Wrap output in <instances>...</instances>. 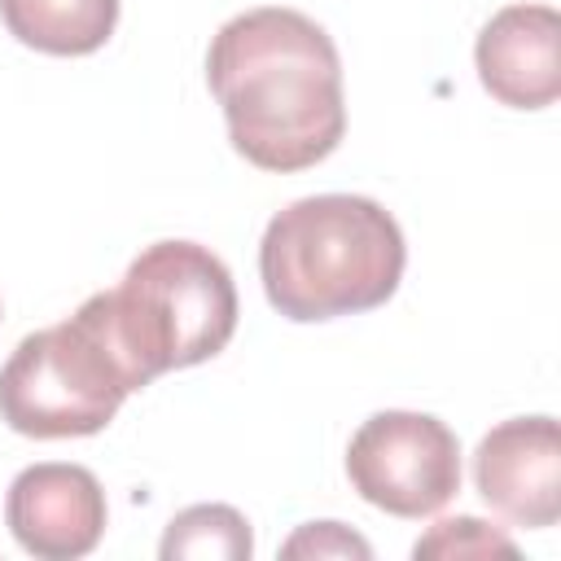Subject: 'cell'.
I'll use <instances>...</instances> for the list:
<instances>
[{
	"label": "cell",
	"instance_id": "obj_1",
	"mask_svg": "<svg viewBox=\"0 0 561 561\" xmlns=\"http://www.w3.org/2000/svg\"><path fill=\"white\" fill-rule=\"evenodd\" d=\"M206 83L232 149L263 171L316 167L346 131L337 48L298 9L267 4L228 18L210 39Z\"/></svg>",
	"mask_w": 561,
	"mask_h": 561
},
{
	"label": "cell",
	"instance_id": "obj_2",
	"mask_svg": "<svg viewBox=\"0 0 561 561\" xmlns=\"http://www.w3.org/2000/svg\"><path fill=\"white\" fill-rule=\"evenodd\" d=\"M408 245L386 206L320 193L272 215L259 245L267 302L285 320H333L381 307L403 276Z\"/></svg>",
	"mask_w": 561,
	"mask_h": 561
},
{
	"label": "cell",
	"instance_id": "obj_3",
	"mask_svg": "<svg viewBox=\"0 0 561 561\" xmlns=\"http://www.w3.org/2000/svg\"><path fill=\"white\" fill-rule=\"evenodd\" d=\"M96 298L140 386L219 355L237 329L232 272L197 241H153Z\"/></svg>",
	"mask_w": 561,
	"mask_h": 561
},
{
	"label": "cell",
	"instance_id": "obj_4",
	"mask_svg": "<svg viewBox=\"0 0 561 561\" xmlns=\"http://www.w3.org/2000/svg\"><path fill=\"white\" fill-rule=\"evenodd\" d=\"M131 390L140 377L92 294L70 320L18 342L0 368V421L26 438H83L105 430Z\"/></svg>",
	"mask_w": 561,
	"mask_h": 561
},
{
	"label": "cell",
	"instance_id": "obj_5",
	"mask_svg": "<svg viewBox=\"0 0 561 561\" xmlns=\"http://www.w3.org/2000/svg\"><path fill=\"white\" fill-rule=\"evenodd\" d=\"M346 478L373 508L430 517L460 491V443L425 412H377L346 447Z\"/></svg>",
	"mask_w": 561,
	"mask_h": 561
},
{
	"label": "cell",
	"instance_id": "obj_6",
	"mask_svg": "<svg viewBox=\"0 0 561 561\" xmlns=\"http://www.w3.org/2000/svg\"><path fill=\"white\" fill-rule=\"evenodd\" d=\"M13 539L39 561L88 557L105 535V491L83 465H26L4 495Z\"/></svg>",
	"mask_w": 561,
	"mask_h": 561
},
{
	"label": "cell",
	"instance_id": "obj_7",
	"mask_svg": "<svg viewBox=\"0 0 561 561\" xmlns=\"http://www.w3.org/2000/svg\"><path fill=\"white\" fill-rule=\"evenodd\" d=\"M478 495L513 526L543 530L561 517V434L552 416L500 421L473 451Z\"/></svg>",
	"mask_w": 561,
	"mask_h": 561
},
{
	"label": "cell",
	"instance_id": "obj_8",
	"mask_svg": "<svg viewBox=\"0 0 561 561\" xmlns=\"http://www.w3.org/2000/svg\"><path fill=\"white\" fill-rule=\"evenodd\" d=\"M561 18L552 4H508L500 9L473 48L482 88L513 110H543L561 92Z\"/></svg>",
	"mask_w": 561,
	"mask_h": 561
},
{
	"label": "cell",
	"instance_id": "obj_9",
	"mask_svg": "<svg viewBox=\"0 0 561 561\" xmlns=\"http://www.w3.org/2000/svg\"><path fill=\"white\" fill-rule=\"evenodd\" d=\"M9 35L53 57L96 53L118 26V0H0Z\"/></svg>",
	"mask_w": 561,
	"mask_h": 561
},
{
	"label": "cell",
	"instance_id": "obj_10",
	"mask_svg": "<svg viewBox=\"0 0 561 561\" xmlns=\"http://www.w3.org/2000/svg\"><path fill=\"white\" fill-rule=\"evenodd\" d=\"M162 561H245L254 552L250 526L237 508L228 504H193L184 513L171 517L167 535H162Z\"/></svg>",
	"mask_w": 561,
	"mask_h": 561
},
{
	"label": "cell",
	"instance_id": "obj_11",
	"mask_svg": "<svg viewBox=\"0 0 561 561\" xmlns=\"http://www.w3.org/2000/svg\"><path fill=\"white\" fill-rule=\"evenodd\" d=\"M412 552L416 557H517L513 539L491 530L478 517H447V522L430 526V535L416 539Z\"/></svg>",
	"mask_w": 561,
	"mask_h": 561
},
{
	"label": "cell",
	"instance_id": "obj_12",
	"mask_svg": "<svg viewBox=\"0 0 561 561\" xmlns=\"http://www.w3.org/2000/svg\"><path fill=\"white\" fill-rule=\"evenodd\" d=\"M280 552L285 557H368V543L337 522H311Z\"/></svg>",
	"mask_w": 561,
	"mask_h": 561
}]
</instances>
